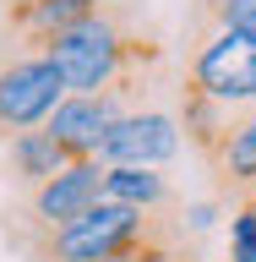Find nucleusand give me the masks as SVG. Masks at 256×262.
I'll list each match as a JSON object with an SVG mask.
<instances>
[{
  "instance_id": "nucleus-1",
  "label": "nucleus",
  "mask_w": 256,
  "mask_h": 262,
  "mask_svg": "<svg viewBox=\"0 0 256 262\" xmlns=\"http://www.w3.org/2000/svg\"><path fill=\"white\" fill-rule=\"evenodd\" d=\"M44 55L55 60L65 93H114V98H136L142 82L164 66V44L153 33L131 28L126 0H98L82 22L49 38Z\"/></svg>"
},
{
  "instance_id": "nucleus-2",
  "label": "nucleus",
  "mask_w": 256,
  "mask_h": 262,
  "mask_svg": "<svg viewBox=\"0 0 256 262\" xmlns=\"http://www.w3.org/2000/svg\"><path fill=\"white\" fill-rule=\"evenodd\" d=\"M147 219H153V213L98 196L93 208L77 213L71 224L44 229V235H22V246H28L33 262H98V257H109V251H120L131 235H142Z\"/></svg>"
},
{
  "instance_id": "nucleus-3",
  "label": "nucleus",
  "mask_w": 256,
  "mask_h": 262,
  "mask_svg": "<svg viewBox=\"0 0 256 262\" xmlns=\"http://www.w3.org/2000/svg\"><path fill=\"white\" fill-rule=\"evenodd\" d=\"M185 82L202 88L207 98H218L224 110L256 104V38L218 22H202L191 55H185Z\"/></svg>"
},
{
  "instance_id": "nucleus-4",
  "label": "nucleus",
  "mask_w": 256,
  "mask_h": 262,
  "mask_svg": "<svg viewBox=\"0 0 256 262\" xmlns=\"http://www.w3.org/2000/svg\"><path fill=\"white\" fill-rule=\"evenodd\" d=\"M60 98H65V82L49 55H28V49L0 55V142L44 126Z\"/></svg>"
},
{
  "instance_id": "nucleus-5",
  "label": "nucleus",
  "mask_w": 256,
  "mask_h": 262,
  "mask_svg": "<svg viewBox=\"0 0 256 262\" xmlns=\"http://www.w3.org/2000/svg\"><path fill=\"white\" fill-rule=\"evenodd\" d=\"M104 169H109V164H98V159H71L49 180L28 186V235L60 229V224H71L77 213H87L98 196H104Z\"/></svg>"
},
{
  "instance_id": "nucleus-6",
  "label": "nucleus",
  "mask_w": 256,
  "mask_h": 262,
  "mask_svg": "<svg viewBox=\"0 0 256 262\" xmlns=\"http://www.w3.org/2000/svg\"><path fill=\"white\" fill-rule=\"evenodd\" d=\"M180 153V126L164 110H120L98 137V164H147L158 169Z\"/></svg>"
},
{
  "instance_id": "nucleus-7",
  "label": "nucleus",
  "mask_w": 256,
  "mask_h": 262,
  "mask_svg": "<svg viewBox=\"0 0 256 262\" xmlns=\"http://www.w3.org/2000/svg\"><path fill=\"white\" fill-rule=\"evenodd\" d=\"M120 110H126V98H114V93H65L60 104L49 110L44 131L65 147V159H93L104 126H109Z\"/></svg>"
},
{
  "instance_id": "nucleus-8",
  "label": "nucleus",
  "mask_w": 256,
  "mask_h": 262,
  "mask_svg": "<svg viewBox=\"0 0 256 262\" xmlns=\"http://www.w3.org/2000/svg\"><path fill=\"white\" fill-rule=\"evenodd\" d=\"M213 169V186L218 191H235V196H251L256 191V104H240V115H229L218 142L202 153Z\"/></svg>"
},
{
  "instance_id": "nucleus-9",
  "label": "nucleus",
  "mask_w": 256,
  "mask_h": 262,
  "mask_svg": "<svg viewBox=\"0 0 256 262\" xmlns=\"http://www.w3.org/2000/svg\"><path fill=\"white\" fill-rule=\"evenodd\" d=\"M104 196L109 202H126V208H142V213H169L180 202L169 175L164 169H147V164H109L104 169Z\"/></svg>"
},
{
  "instance_id": "nucleus-10",
  "label": "nucleus",
  "mask_w": 256,
  "mask_h": 262,
  "mask_svg": "<svg viewBox=\"0 0 256 262\" xmlns=\"http://www.w3.org/2000/svg\"><path fill=\"white\" fill-rule=\"evenodd\" d=\"M60 164H71V159H65V147L55 142L44 126L16 131L11 142H6V169H11V180H16V186H38V180H49Z\"/></svg>"
},
{
  "instance_id": "nucleus-11",
  "label": "nucleus",
  "mask_w": 256,
  "mask_h": 262,
  "mask_svg": "<svg viewBox=\"0 0 256 262\" xmlns=\"http://www.w3.org/2000/svg\"><path fill=\"white\" fill-rule=\"evenodd\" d=\"M175 98H180V115H175V126L185 131V142H191L196 153H207V147L218 142V131H224L229 110H224V104H218V98H207V93H202V88H191V82H185V77H180Z\"/></svg>"
},
{
  "instance_id": "nucleus-12",
  "label": "nucleus",
  "mask_w": 256,
  "mask_h": 262,
  "mask_svg": "<svg viewBox=\"0 0 256 262\" xmlns=\"http://www.w3.org/2000/svg\"><path fill=\"white\" fill-rule=\"evenodd\" d=\"M196 11H202V22H218V28L256 38V0H196Z\"/></svg>"
},
{
  "instance_id": "nucleus-13",
  "label": "nucleus",
  "mask_w": 256,
  "mask_h": 262,
  "mask_svg": "<svg viewBox=\"0 0 256 262\" xmlns=\"http://www.w3.org/2000/svg\"><path fill=\"white\" fill-rule=\"evenodd\" d=\"M229 262H256V196H240V213L229 224Z\"/></svg>"
},
{
  "instance_id": "nucleus-14",
  "label": "nucleus",
  "mask_w": 256,
  "mask_h": 262,
  "mask_svg": "<svg viewBox=\"0 0 256 262\" xmlns=\"http://www.w3.org/2000/svg\"><path fill=\"white\" fill-rule=\"evenodd\" d=\"M251 196H256V191H251Z\"/></svg>"
}]
</instances>
